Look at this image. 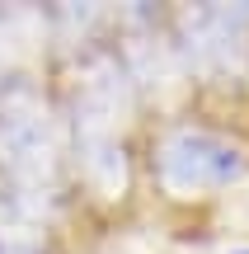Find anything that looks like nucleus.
I'll list each match as a JSON object with an SVG mask.
<instances>
[{
	"mask_svg": "<svg viewBox=\"0 0 249 254\" xmlns=\"http://www.w3.org/2000/svg\"><path fill=\"white\" fill-rule=\"evenodd\" d=\"M245 174V155L212 132H174L160 146V179L174 193H212Z\"/></svg>",
	"mask_w": 249,
	"mask_h": 254,
	"instance_id": "f257e3e1",
	"label": "nucleus"
},
{
	"mask_svg": "<svg viewBox=\"0 0 249 254\" xmlns=\"http://www.w3.org/2000/svg\"><path fill=\"white\" fill-rule=\"evenodd\" d=\"M235 254H249V250H235Z\"/></svg>",
	"mask_w": 249,
	"mask_h": 254,
	"instance_id": "f03ea898",
	"label": "nucleus"
}]
</instances>
